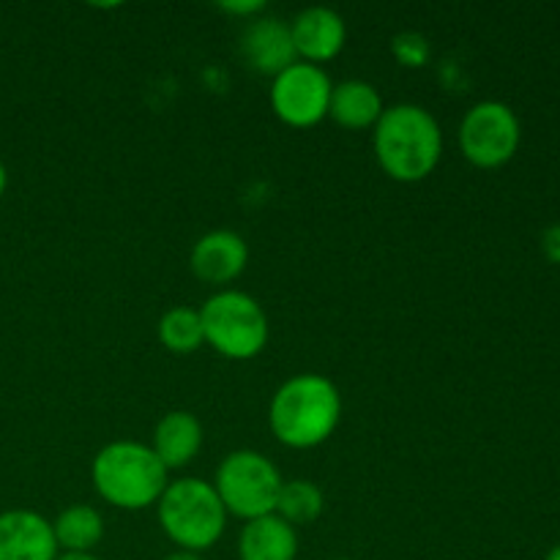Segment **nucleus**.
Masks as SVG:
<instances>
[{
    "mask_svg": "<svg viewBox=\"0 0 560 560\" xmlns=\"http://www.w3.org/2000/svg\"><path fill=\"white\" fill-rule=\"evenodd\" d=\"M372 148L383 173L399 184H421L443 159V131L421 104H392L372 129Z\"/></svg>",
    "mask_w": 560,
    "mask_h": 560,
    "instance_id": "1",
    "label": "nucleus"
},
{
    "mask_svg": "<svg viewBox=\"0 0 560 560\" xmlns=\"http://www.w3.org/2000/svg\"><path fill=\"white\" fill-rule=\"evenodd\" d=\"M342 419V394L334 381L317 372H301L273 392L268 427L282 446L310 452L337 432Z\"/></svg>",
    "mask_w": 560,
    "mask_h": 560,
    "instance_id": "2",
    "label": "nucleus"
},
{
    "mask_svg": "<svg viewBox=\"0 0 560 560\" xmlns=\"http://www.w3.org/2000/svg\"><path fill=\"white\" fill-rule=\"evenodd\" d=\"M91 481L96 495L113 509L142 512L156 506L170 485V470L148 443L113 441L93 457Z\"/></svg>",
    "mask_w": 560,
    "mask_h": 560,
    "instance_id": "3",
    "label": "nucleus"
},
{
    "mask_svg": "<svg viewBox=\"0 0 560 560\" xmlns=\"http://www.w3.org/2000/svg\"><path fill=\"white\" fill-rule=\"evenodd\" d=\"M156 517L162 534L178 550L197 552V556L211 550L228 528V512L217 490L211 481L197 479V476L170 481L156 503Z\"/></svg>",
    "mask_w": 560,
    "mask_h": 560,
    "instance_id": "4",
    "label": "nucleus"
},
{
    "mask_svg": "<svg viewBox=\"0 0 560 560\" xmlns=\"http://www.w3.org/2000/svg\"><path fill=\"white\" fill-rule=\"evenodd\" d=\"M202 331L222 359L252 361L268 345V315L260 301L241 290H219L202 304Z\"/></svg>",
    "mask_w": 560,
    "mask_h": 560,
    "instance_id": "5",
    "label": "nucleus"
},
{
    "mask_svg": "<svg viewBox=\"0 0 560 560\" xmlns=\"http://www.w3.org/2000/svg\"><path fill=\"white\" fill-rule=\"evenodd\" d=\"M211 485L228 517L249 523V520L273 514L284 479L266 454L238 448L219 463Z\"/></svg>",
    "mask_w": 560,
    "mask_h": 560,
    "instance_id": "6",
    "label": "nucleus"
},
{
    "mask_svg": "<svg viewBox=\"0 0 560 560\" xmlns=\"http://www.w3.org/2000/svg\"><path fill=\"white\" fill-rule=\"evenodd\" d=\"M459 151L474 167L498 170L512 162L523 142V126L506 102L474 104L459 124Z\"/></svg>",
    "mask_w": 560,
    "mask_h": 560,
    "instance_id": "7",
    "label": "nucleus"
},
{
    "mask_svg": "<svg viewBox=\"0 0 560 560\" xmlns=\"http://www.w3.org/2000/svg\"><path fill=\"white\" fill-rule=\"evenodd\" d=\"M334 82L320 66L295 60L290 69L271 80V109L290 129H312L328 118Z\"/></svg>",
    "mask_w": 560,
    "mask_h": 560,
    "instance_id": "8",
    "label": "nucleus"
},
{
    "mask_svg": "<svg viewBox=\"0 0 560 560\" xmlns=\"http://www.w3.org/2000/svg\"><path fill=\"white\" fill-rule=\"evenodd\" d=\"M290 38H293L295 58L301 63L320 66L337 58L348 42V25L342 14L326 5H310L290 22Z\"/></svg>",
    "mask_w": 560,
    "mask_h": 560,
    "instance_id": "9",
    "label": "nucleus"
},
{
    "mask_svg": "<svg viewBox=\"0 0 560 560\" xmlns=\"http://www.w3.org/2000/svg\"><path fill=\"white\" fill-rule=\"evenodd\" d=\"M249 246L235 230H211L191 246L189 268L200 282L230 284L246 271Z\"/></svg>",
    "mask_w": 560,
    "mask_h": 560,
    "instance_id": "10",
    "label": "nucleus"
},
{
    "mask_svg": "<svg viewBox=\"0 0 560 560\" xmlns=\"http://www.w3.org/2000/svg\"><path fill=\"white\" fill-rule=\"evenodd\" d=\"M60 556L52 523L31 509L0 514V560H55Z\"/></svg>",
    "mask_w": 560,
    "mask_h": 560,
    "instance_id": "11",
    "label": "nucleus"
},
{
    "mask_svg": "<svg viewBox=\"0 0 560 560\" xmlns=\"http://www.w3.org/2000/svg\"><path fill=\"white\" fill-rule=\"evenodd\" d=\"M241 55L246 66L257 74L279 77L284 69L295 63V47L290 38V25L271 20V16H255L241 33Z\"/></svg>",
    "mask_w": 560,
    "mask_h": 560,
    "instance_id": "12",
    "label": "nucleus"
},
{
    "mask_svg": "<svg viewBox=\"0 0 560 560\" xmlns=\"http://www.w3.org/2000/svg\"><path fill=\"white\" fill-rule=\"evenodd\" d=\"M202 424L189 410H170L153 430V454L167 470H184L197 459L202 448Z\"/></svg>",
    "mask_w": 560,
    "mask_h": 560,
    "instance_id": "13",
    "label": "nucleus"
},
{
    "mask_svg": "<svg viewBox=\"0 0 560 560\" xmlns=\"http://www.w3.org/2000/svg\"><path fill=\"white\" fill-rule=\"evenodd\" d=\"M383 104L381 91L366 80H345L334 85L331 102H328V118L348 131L375 129L381 120Z\"/></svg>",
    "mask_w": 560,
    "mask_h": 560,
    "instance_id": "14",
    "label": "nucleus"
},
{
    "mask_svg": "<svg viewBox=\"0 0 560 560\" xmlns=\"http://www.w3.org/2000/svg\"><path fill=\"white\" fill-rule=\"evenodd\" d=\"M241 560H295L299 558V530L277 514H266L244 523L238 536Z\"/></svg>",
    "mask_w": 560,
    "mask_h": 560,
    "instance_id": "15",
    "label": "nucleus"
},
{
    "mask_svg": "<svg viewBox=\"0 0 560 560\" xmlns=\"http://www.w3.org/2000/svg\"><path fill=\"white\" fill-rule=\"evenodd\" d=\"M60 552H93L104 539V517L88 503H74L52 520Z\"/></svg>",
    "mask_w": 560,
    "mask_h": 560,
    "instance_id": "16",
    "label": "nucleus"
},
{
    "mask_svg": "<svg viewBox=\"0 0 560 560\" xmlns=\"http://www.w3.org/2000/svg\"><path fill=\"white\" fill-rule=\"evenodd\" d=\"M323 512H326V495L310 479L284 481L277 498V509H273V514L282 517L288 525H293V528L312 525L315 520L323 517Z\"/></svg>",
    "mask_w": 560,
    "mask_h": 560,
    "instance_id": "17",
    "label": "nucleus"
},
{
    "mask_svg": "<svg viewBox=\"0 0 560 560\" xmlns=\"http://www.w3.org/2000/svg\"><path fill=\"white\" fill-rule=\"evenodd\" d=\"M156 334L162 348L175 355H189L206 345L200 310H191V306H173V310L164 312Z\"/></svg>",
    "mask_w": 560,
    "mask_h": 560,
    "instance_id": "18",
    "label": "nucleus"
},
{
    "mask_svg": "<svg viewBox=\"0 0 560 560\" xmlns=\"http://www.w3.org/2000/svg\"><path fill=\"white\" fill-rule=\"evenodd\" d=\"M392 52L408 69H421L430 60V44L421 33H399L392 44Z\"/></svg>",
    "mask_w": 560,
    "mask_h": 560,
    "instance_id": "19",
    "label": "nucleus"
},
{
    "mask_svg": "<svg viewBox=\"0 0 560 560\" xmlns=\"http://www.w3.org/2000/svg\"><path fill=\"white\" fill-rule=\"evenodd\" d=\"M541 252H545L552 266H560V224H550L541 233Z\"/></svg>",
    "mask_w": 560,
    "mask_h": 560,
    "instance_id": "20",
    "label": "nucleus"
},
{
    "mask_svg": "<svg viewBox=\"0 0 560 560\" xmlns=\"http://www.w3.org/2000/svg\"><path fill=\"white\" fill-rule=\"evenodd\" d=\"M219 9L233 16H260L266 11V3L262 0H249V3H230V0H224V3H219Z\"/></svg>",
    "mask_w": 560,
    "mask_h": 560,
    "instance_id": "21",
    "label": "nucleus"
},
{
    "mask_svg": "<svg viewBox=\"0 0 560 560\" xmlns=\"http://www.w3.org/2000/svg\"><path fill=\"white\" fill-rule=\"evenodd\" d=\"M162 560H202L200 556H197V552H186V550H173V552H167V556H164Z\"/></svg>",
    "mask_w": 560,
    "mask_h": 560,
    "instance_id": "22",
    "label": "nucleus"
},
{
    "mask_svg": "<svg viewBox=\"0 0 560 560\" xmlns=\"http://www.w3.org/2000/svg\"><path fill=\"white\" fill-rule=\"evenodd\" d=\"M55 560H98L93 552H60Z\"/></svg>",
    "mask_w": 560,
    "mask_h": 560,
    "instance_id": "23",
    "label": "nucleus"
},
{
    "mask_svg": "<svg viewBox=\"0 0 560 560\" xmlns=\"http://www.w3.org/2000/svg\"><path fill=\"white\" fill-rule=\"evenodd\" d=\"M5 186H9V170H5V164L0 162V200H3L5 195Z\"/></svg>",
    "mask_w": 560,
    "mask_h": 560,
    "instance_id": "24",
    "label": "nucleus"
},
{
    "mask_svg": "<svg viewBox=\"0 0 560 560\" xmlns=\"http://www.w3.org/2000/svg\"><path fill=\"white\" fill-rule=\"evenodd\" d=\"M545 560H560V545L558 547H552L550 552H547V558Z\"/></svg>",
    "mask_w": 560,
    "mask_h": 560,
    "instance_id": "25",
    "label": "nucleus"
},
{
    "mask_svg": "<svg viewBox=\"0 0 560 560\" xmlns=\"http://www.w3.org/2000/svg\"><path fill=\"white\" fill-rule=\"evenodd\" d=\"M337 560H353V558H337Z\"/></svg>",
    "mask_w": 560,
    "mask_h": 560,
    "instance_id": "26",
    "label": "nucleus"
}]
</instances>
